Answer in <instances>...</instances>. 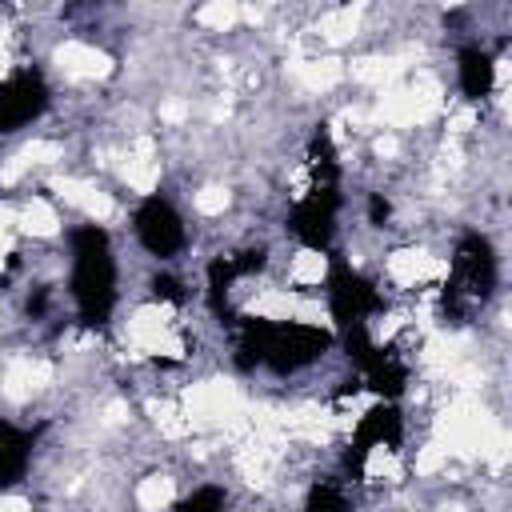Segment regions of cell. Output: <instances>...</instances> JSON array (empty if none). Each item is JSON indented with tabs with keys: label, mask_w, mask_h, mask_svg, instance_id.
<instances>
[{
	"label": "cell",
	"mask_w": 512,
	"mask_h": 512,
	"mask_svg": "<svg viewBox=\"0 0 512 512\" xmlns=\"http://www.w3.org/2000/svg\"><path fill=\"white\" fill-rule=\"evenodd\" d=\"M380 292L372 288V280H364L348 260L332 256V268H328V308H332V320L344 332H360L368 328V316L380 312Z\"/></svg>",
	"instance_id": "obj_4"
},
{
	"label": "cell",
	"mask_w": 512,
	"mask_h": 512,
	"mask_svg": "<svg viewBox=\"0 0 512 512\" xmlns=\"http://www.w3.org/2000/svg\"><path fill=\"white\" fill-rule=\"evenodd\" d=\"M400 440H404V416H400L396 400H380L360 416V424L352 432V444H348V456H344V468L352 476H360L376 448H396Z\"/></svg>",
	"instance_id": "obj_6"
},
{
	"label": "cell",
	"mask_w": 512,
	"mask_h": 512,
	"mask_svg": "<svg viewBox=\"0 0 512 512\" xmlns=\"http://www.w3.org/2000/svg\"><path fill=\"white\" fill-rule=\"evenodd\" d=\"M68 248H72V304L80 324L88 328H104L112 320L116 308V252H112V236L100 224H80L68 232Z\"/></svg>",
	"instance_id": "obj_2"
},
{
	"label": "cell",
	"mask_w": 512,
	"mask_h": 512,
	"mask_svg": "<svg viewBox=\"0 0 512 512\" xmlns=\"http://www.w3.org/2000/svg\"><path fill=\"white\" fill-rule=\"evenodd\" d=\"M456 84L464 100H484L496 88V56L480 44H464L456 52Z\"/></svg>",
	"instance_id": "obj_8"
},
{
	"label": "cell",
	"mask_w": 512,
	"mask_h": 512,
	"mask_svg": "<svg viewBox=\"0 0 512 512\" xmlns=\"http://www.w3.org/2000/svg\"><path fill=\"white\" fill-rule=\"evenodd\" d=\"M32 464V432L0 416V492L20 484Z\"/></svg>",
	"instance_id": "obj_9"
},
{
	"label": "cell",
	"mask_w": 512,
	"mask_h": 512,
	"mask_svg": "<svg viewBox=\"0 0 512 512\" xmlns=\"http://www.w3.org/2000/svg\"><path fill=\"white\" fill-rule=\"evenodd\" d=\"M304 512H348V492L340 480H316L304 496Z\"/></svg>",
	"instance_id": "obj_10"
},
{
	"label": "cell",
	"mask_w": 512,
	"mask_h": 512,
	"mask_svg": "<svg viewBox=\"0 0 512 512\" xmlns=\"http://www.w3.org/2000/svg\"><path fill=\"white\" fill-rule=\"evenodd\" d=\"M152 296H156V300H172V304H180V300H184V288H180L176 276H156V280H152Z\"/></svg>",
	"instance_id": "obj_12"
},
{
	"label": "cell",
	"mask_w": 512,
	"mask_h": 512,
	"mask_svg": "<svg viewBox=\"0 0 512 512\" xmlns=\"http://www.w3.org/2000/svg\"><path fill=\"white\" fill-rule=\"evenodd\" d=\"M332 348V336L304 320H244L236 336L240 368H268L276 376L316 364Z\"/></svg>",
	"instance_id": "obj_1"
},
{
	"label": "cell",
	"mask_w": 512,
	"mask_h": 512,
	"mask_svg": "<svg viewBox=\"0 0 512 512\" xmlns=\"http://www.w3.org/2000/svg\"><path fill=\"white\" fill-rule=\"evenodd\" d=\"M224 508H228V496L220 484H200L176 504V512H224Z\"/></svg>",
	"instance_id": "obj_11"
},
{
	"label": "cell",
	"mask_w": 512,
	"mask_h": 512,
	"mask_svg": "<svg viewBox=\"0 0 512 512\" xmlns=\"http://www.w3.org/2000/svg\"><path fill=\"white\" fill-rule=\"evenodd\" d=\"M48 108V84L36 68H20L0 80V136L20 132Z\"/></svg>",
	"instance_id": "obj_7"
},
{
	"label": "cell",
	"mask_w": 512,
	"mask_h": 512,
	"mask_svg": "<svg viewBox=\"0 0 512 512\" xmlns=\"http://www.w3.org/2000/svg\"><path fill=\"white\" fill-rule=\"evenodd\" d=\"M132 232L140 240V248L156 260H172L176 252H184L188 244V228L184 216L172 208V200L164 196H144L132 212Z\"/></svg>",
	"instance_id": "obj_5"
},
{
	"label": "cell",
	"mask_w": 512,
	"mask_h": 512,
	"mask_svg": "<svg viewBox=\"0 0 512 512\" xmlns=\"http://www.w3.org/2000/svg\"><path fill=\"white\" fill-rule=\"evenodd\" d=\"M388 216H392L388 196H384V192H372V196H368V220H372L376 228H384V224H388Z\"/></svg>",
	"instance_id": "obj_13"
},
{
	"label": "cell",
	"mask_w": 512,
	"mask_h": 512,
	"mask_svg": "<svg viewBox=\"0 0 512 512\" xmlns=\"http://www.w3.org/2000/svg\"><path fill=\"white\" fill-rule=\"evenodd\" d=\"M500 284V260L488 236L468 232L460 236L456 252H452V268L444 280V316L448 320H468L476 308H484L492 300Z\"/></svg>",
	"instance_id": "obj_3"
}]
</instances>
